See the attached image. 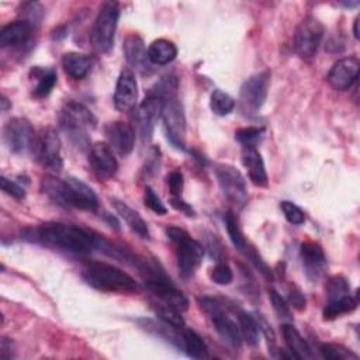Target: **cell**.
Masks as SVG:
<instances>
[{"label":"cell","mask_w":360,"mask_h":360,"mask_svg":"<svg viewBox=\"0 0 360 360\" xmlns=\"http://www.w3.org/2000/svg\"><path fill=\"white\" fill-rule=\"evenodd\" d=\"M270 76V70H263L243 82L239 91V100L243 111L248 114H255L262 108L267 97Z\"/></svg>","instance_id":"obj_9"},{"label":"cell","mask_w":360,"mask_h":360,"mask_svg":"<svg viewBox=\"0 0 360 360\" xmlns=\"http://www.w3.org/2000/svg\"><path fill=\"white\" fill-rule=\"evenodd\" d=\"M359 21H360V17L357 15L353 21V35L356 39H359Z\"/></svg>","instance_id":"obj_48"},{"label":"cell","mask_w":360,"mask_h":360,"mask_svg":"<svg viewBox=\"0 0 360 360\" xmlns=\"http://www.w3.org/2000/svg\"><path fill=\"white\" fill-rule=\"evenodd\" d=\"M156 315L159 316L160 321L166 322L167 325L176 328V329H183L184 328V319L181 316V312L166 305V304H160L155 308Z\"/></svg>","instance_id":"obj_36"},{"label":"cell","mask_w":360,"mask_h":360,"mask_svg":"<svg viewBox=\"0 0 360 360\" xmlns=\"http://www.w3.org/2000/svg\"><path fill=\"white\" fill-rule=\"evenodd\" d=\"M35 239L45 246L73 252L89 253L97 248V236L90 232L66 224L48 222L35 229Z\"/></svg>","instance_id":"obj_1"},{"label":"cell","mask_w":360,"mask_h":360,"mask_svg":"<svg viewBox=\"0 0 360 360\" xmlns=\"http://www.w3.org/2000/svg\"><path fill=\"white\" fill-rule=\"evenodd\" d=\"M89 163L93 172L101 179L112 177L118 170V162L112 153V149L104 142H97L90 148Z\"/></svg>","instance_id":"obj_17"},{"label":"cell","mask_w":360,"mask_h":360,"mask_svg":"<svg viewBox=\"0 0 360 360\" xmlns=\"http://www.w3.org/2000/svg\"><path fill=\"white\" fill-rule=\"evenodd\" d=\"M35 149L38 153V159L41 160L44 167L55 173L62 170L63 160L60 153V139L55 131L48 129L38 141Z\"/></svg>","instance_id":"obj_16"},{"label":"cell","mask_w":360,"mask_h":360,"mask_svg":"<svg viewBox=\"0 0 360 360\" xmlns=\"http://www.w3.org/2000/svg\"><path fill=\"white\" fill-rule=\"evenodd\" d=\"M136 100H138V84H136L135 75L131 69L125 68L121 70L117 79V86L114 93V105L118 111L128 112L135 108Z\"/></svg>","instance_id":"obj_15"},{"label":"cell","mask_w":360,"mask_h":360,"mask_svg":"<svg viewBox=\"0 0 360 360\" xmlns=\"http://www.w3.org/2000/svg\"><path fill=\"white\" fill-rule=\"evenodd\" d=\"M239 319V329L242 339L249 346H256L259 343V336H260V323L248 312L240 311L238 315Z\"/></svg>","instance_id":"obj_32"},{"label":"cell","mask_w":360,"mask_h":360,"mask_svg":"<svg viewBox=\"0 0 360 360\" xmlns=\"http://www.w3.org/2000/svg\"><path fill=\"white\" fill-rule=\"evenodd\" d=\"M183 349L193 359H205L208 357V347L202 338L193 329L183 330Z\"/></svg>","instance_id":"obj_31"},{"label":"cell","mask_w":360,"mask_h":360,"mask_svg":"<svg viewBox=\"0 0 360 360\" xmlns=\"http://www.w3.org/2000/svg\"><path fill=\"white\" fill-rule=\"evenodd\" d=\"M288 302L297 308V309H304L305 308V297L301 294L298 290H291L288 294Z\"/></svg>","instance_id":"obj_45"},{"label":"cell","mask_w":360,"mask_h":360,"mask_svg":"<svg viewBox=\"0 0 360 360\" xmlns=\"http://www.w3.org/2000/svg\"><path fill=\"white\" fill-rule=\"evenodd\" d=\"M210 107L214 114L217 115H228L233 107H235V100L225 91L217 89L212 91L211 98H210Z\"/></svg>","instance_id":"obj_34"},{"label":"cell","mask_w":360,"mask_h":360,"mask_svg":"<svg viewBox=\"0 0 360 360\" xmlns=\"http://www.w3.org/2000/svg\"><path fill=\"white\" fill-rule=\"evenodd\" d=\"M69 198L72 207L84 210V211H94L98 205V200L96 193L90 186L76 177H68L66 180Z\"/></svg>","instance_id":"obj_21"},{"label":"cell","mask_w":360,"mask_h":360,"mask_svg":"<svg viewBox=\"0 0 360 360\" xmlns=\"http://www.w3.org/2000/svg\"><path fill=\"white\" fill-rule=\"evenodd\" d=\"M215 174L224 197L235 207H243L248 201L246 180L242 173L231 165H218Z\"/></svg>","instance_id":"obj_6"},{"label":"cell","mask_w":360,"mask_h":360,"mask_svg":"<svg viewBox=\"0 0 360 360\" xmlns=\"http://www.w3.org/2000/svg\"><path fill=\"white\" fill-rule=\"evenodd\" d=\"M162 111H163V100L149 94L142 104L136 108L135 111V120L138 124V131L142 138V141H149L152 138L153 129L162 118Z\"/></svg>","instance_id":"obj_13"},{"label":"cell","mask_w":360,"mask_h":360,"mask_svg":"<svg viewBox=\"0 0 360 360\" xmlns=\"http://www.w3.org/2000/svg\"><path fill=\"white\" fill-rule=\"evenodd\" d=\"M118 17L120 6L115 1H108L100 8L90 32V42L98 53H105L112 48Z\"/></svg>","instance_id":"obj_5"},{"label":"cell","mask_w":360,"mask_h":360,"mask_svg":"<svg viewBox=\"0 0 360 360\" xmlns=\"http://www.w3.org/2000/svg\"><path fill=\"white\" fill-rule=\"evenodd\" d=\"M284 342L288 346L290 352L292 353L294 357L297 359H312V352L308 346V343L304 340L301 333L292 326V325H283L281 328Z\"/></svg>","instance_id":"obj_29"},{"label":"cell","mask_w":360,"mask_h":360,"mask_svg":"<svg viewBox=\"0 0 360 360\" xmlns=\"http://www.w3.org/2000/svg\"><path fill=\"white\" fill-rule=\"evenodd\" d=\"M319 353L326 360H357V354L347 347L336 343H323L319 346Z\"/></svg>","instance_id":"obj_35"},{"label":"cell","mask_w":360,"mask_h":360,"mask_svg":"<svg viewBox=\"0 0 360 360\" xmlns=\"http://www.w3.org/2000/svg\"><path fill=\"white\" fill-rule=\"evenodd\" d=\"M356 307H357V298L352 297L350 294H346L333 300H328L322 315L325 321H332L338 316H342L343 314L352 312Z\"/></svg>","instance_id":"obj_30"},{"label":"cell","mask_w":360,"mask_h":360,"mask_svg":"<svg viewBox=\"0 0 360 360\" xmlns=\"http://www.w3.org/2000/svg\"><path fill=\"white\" fill-rule=\"evenodd\" d=\"M326 292H328V300H333V298L346 295V294H349V284L343 277L333 276L328 281Z\"/></svg>","instance_id":"obj_40"},{"label":"cell","mask_w":360,"mask_h":360,"mask_svg":"<svg viewBox=\"0 0 360 360\" xmlns=\"http://www.w3.org/2000/svg\"><path fill=\"white\" fill-rule=\"evenodd\" d=\"M124 55L127 62L138 69V70H145L148 69V52L145 48V44L142 41L141 37H138L136 34H132L129 37H127V39L124 41Z\"/></svg>","instance_id":"obj_24"},{"label":"cell","mask_w":360,"mask_h":360,"mask_svg":"<svg viewBox=\"0 0 360 360\" xmlns=\"http://www.w3.org/2000/svg\"><path fill=\"white\" fill-rule=\"evenodd\" d=\"M167 183H169V190L172 197H181V191H183V174L177 170L172 172L167 177Z\"/></svg>","instance_id":"obj_44"},{"label":"cell","mask_w":360,"mask_h":360,"mask_svg":"<svg viewBox=\"0 0 360 360\" xmlns=\"http://www.w3.org/2000/svg\"><path fill=\"white\" fill-rule=\"evenodd\" d=\"M225 225H226V231H228V235H229V239L232 242V245L242 253L245 255L252 263L253 266L266 277V278H270L271 280V271L269 269V266L264 263V260L262 259V256L256 252V249L246 240V238L243 236L239 225H238V221L236 218L233 217L232 212H228L225 215Z\"/></svg>","instance_id":"obj_11"},{"label":"cell","mask_w":360,"mask_h":360,"mask_svg":"<svg viewBox=\"0 0 360 360\" xmlns=\"http://www.w3.org/2000/svg\"><path fill=\"white\" fill-rule=\"evenodd\" d=\"M162 121L166 129L167 139L177 149L186 146V115L181 103L177 97L163 100Z\"/></svg>","instance_id":"obj_8"},{"label":"cell","mask_w":360,"mask_h":360,"mask_svg":"<svg viewBox=\"0 0 360 360\" xmlns=\"http://www.w3.org/2000/svg\"><path fill=\"white\" fill-rule=\"evenodd\" d=\"M143 202L149 210H152L158 215H165L167 212V208L165 207V204L162 202V200L159 198V195L155 193V190L152 187L145 188Z\"/></svg>","instance_id":"obj_41"},{"label":"cell","mask_w":360,"mask_h":360,"mask_svg":"<svg viewBox=\"0 0 360 360\" xmlns=\"http://www.w3.org/2000/svg\"><path fill=\"white\" fill-rule=\"evenodd\" d=\"M170 202H172V205H173L176 210L184 212L186 215H194L193 208H191L181 197H172V201H170Z\"/></svg>","instance_id":"obj_47"},{"label":"cell","mask_w":360,"mask_h":360,"mask_svg":"<svg viewBox=\"0 0 360 360\" xmlns=\"http://www.w3.org/2000/svg\"><path fill=\"white\" fill-rule=\"evenodd\" d=\"M41 190L44 191V194L48 195V198L58 204L59 207L63 208H70V198H69V191H68V186L65 180L52 177V176H46L41 180Z\"/></svg>","instance_id":"obj_27"},{"label":"cell","mask_w":360,"mask_h":360,"mask_svg":"<svg viewBox=\"0 0 360 360\" xmlns=\"http://www.w3.org/2000/svg\"><path fill=\"white\" fill-rule=\"evenodd\" d=\"M7 101H8V100L3 96V97H1V110H3V111H6L7 107H8V103H7Z\"/></svg>","instance_id":"obj_49"},{"label":"cell","mask_w":360,"mask_h":360,"mask_svg":"<svg viewBox=\"0 0 360 360\" xmlns=\"http://www.w3.org/2000/svg\"><path fill=\"white\" fill-rule=\"evenodd\" d=\"M242 163L248 170V176L255 186H267V173L263 158L255 146H245L242 149Z\"/></svg>","instance_id":"obj_22"},{"label":"cell","mask_w":360,"mask_h":360,"mask_svg":"<svg viewBox=\"0 0 360 360\" xmlns=\"http://www.w3.org/2000/svg\"><path fill=\"white\" fill-rule=\"evenodd\" d=\"M146 288L158 297L163 304L183 312L188 308V300L187 297L177 290L173 284H170L167 280L162 278H152L146 281Z\"/></svg>","instance_id":"obj_20"},{"label":"cell","mask_w":360,"mask_h":360,"mask_svg":"<svg viewBox=\"0 0 360 360\" xmlns=\"http://www.w3.org/2000/svg\"><path fill=\"white\" fill-rule=\"evenodd\" d=\"M166 235H167L169 239H170L172 242H174V243H177V242L183 240L184 238L190 236L184 229L177 228V226H169V228H166Z\"/></svg>","instance_id":"obj_46"},{"label":"cell","mask_w":360,"mask_h":360,"mask_svg":"<svg viewBox=\"0 0 360 360\" xmlns=\"http://www.w3.org/2000/svg\"><path fill=\"white\" fill-rule=\"evenodd\" d=\"M300 256L307 277L312 281L319 280L326 270V256L323 249L315 242H304L300 246Z\"/></svg>","instance_id":"obj_19"},{"label":"cell","mask_w":360,"mask_h":360,"mask_svg":"<svg viewBox=\"0 0 360 360\" xmlns=\"http://www.w3.org/2000/svg\"><path fill=\"white\" fill-rule=\"evenodd\" d=\"M201 308L210 316L218 336L232 350H239L242 346V335L236 322L224 311L222 304L212 297H200Z\"/></svg>","instance_id":"obj_4"},{"label":"cell","mask_w":360,"mask_h":360,"mask_svg":"<svg viewBox=\"0 0 360 360\" xmlns=\"http://www.w3.org/2000/svg\"><path fill=\"white\" fill-rule=\"evenodd\" d=\"M360 62L356 56L339 59L328 73L329 84L339 91L349 90L359 77Z\"/></svg>","instance_id":"obj_14"},{"label":"cell","mask_w":360,"mask_h":360,"mask_svg":"<svg viewBox=\"0 0 360 360\" xmlns=\"http://www.w3.org/2000/svg\"><path fill=\"white\" fill-rule=\"evenodd\" d=\"M148 59L155 65H167L177 56L176 45L169 39H155L146 49Z\"/></svg>","instance_id":"obj_28"},{"label":"cell","mask_w":360,"mask_h":360,"mask_svg":"<svg viewBox=\"0 0 360 360\" xmlns=\"http://www.w3.org/2000/svg\"><path fill=\"white\" fill-rule=\"evenodd\" d=\"M37 76V86L34 87V96L35 97H46L55 83H56V73L53 69H37L34 72Z\"/></svg>","instance_id":"obj_33"},{"label":"cell","mask_w":360,"mask_h":360,"mask_svg":"<svg viewBox=\"0 0 360 360\" xmlns=\"http://www.w3.org/2000/svg\"><path fill=\"white\" fill-rule=\"evenodd\" d=\"M31 31H32V24L28 22L27 20H18V21L10 22L0 31V45L3 48L22 45L31 37Z\"/></svg>","instance_id":"obj_23"},{"label":"cell","mask_w":360,"mask_h":360,"mask_svg":"<svg viewBox=\"0 0 360 360\" xmlns=\"http://www.w3.org/2000/svg\"><path fill=\"white\" fill-rule=\"evenodd\" d=\"M210 278L215 284L226 285L233 280V273H232V269L225 262H219L210 270Z\"/></svg>","instance_id":"obj_39"},{"label":"cell","mask_w":360,"mask_h":360,"mask_svg":"<svg viewBox=\"0 0 360 360\" xmlns=\"http://www.w3.org/2000/svg\"><path fill=\"white\" fill-rule=\"evenodd\" d=\"M3 139L8 149L14 153H24L27 150L35 149L38 145L32 125L28 120L21 117L11 118L4 125Z\"/></svg>","instance_id":"obj_10"},{"label":"cell","mask_w":360,"mask_h":360,"mask_svg":"<svg viewBox=\"0 0 360 360\" xmlns=\"http://www.w3.org/2000/svg\"><path fill=\"white\" fill-rule=\"evenodd\" d=\"M62 129L68 134L70 141L80 148L89 145V131L96 128L97 120L94 114L80 103L69 101L65 104L59 115Z\"/></svg>","instance_id":"obj_3"},{"label":"cell","mask_w":360,"mask_h":360,"mask_svg":"<svg viewBox=\"0 0 360 360\" xmlns=\"http://www.w3.org/2000/svg\"><path fill=\"white\" fill-rule=\"evenodd\" d=\"M105 136L111 149L125 156L129 155L135 145V131L124 121H114L105 125Z\"/></svg>","instance_id":"obj_18"},{"label":"cell","mask_w":360,"mask_h":360,"mask_svg":"<svg viewBox=\"0 0 360 360\" xmlns=\"http://www.w3.org/2000/svg\"><path fill=\"white\" fill-rule=\"evenodd\" d=\"M176 259L177 269L183 278H190L194 276L197 269L200 267L204 256V248L197 240L190 236L176 243Z\"/></svg>","instance_id":"obj_12"},{"label":"cell","mask_w":360,"mask_h":360,"mask_svg":"<svg viewBox=\"0 0 360 360\" xmlns=\"http://www.w3.org/2000/svg\"><path fill=\"white\" fill-rule=\"evenodd\" d=\"M83 280L93 288L108 292H132L136 281L124 270L103 262H90L82 271Z\"/></svg>","instance_id":"obj_2"},{"label":"cell","mask_w":360,"mask_h":360,"mask_svg":"<svg viewBox=\"0 0 360 360\" xmlns=\"http://www.w3.org/2000/svg\"><path fill=\"white\" fill-rule=\"evenodd\" d=\"M264 134V128L262 127H248V128H240L235 132V139L245 148V146H255L257 142L262 141Z\"/></svg>","instance_id":"obj_37"},{"label":"cell","mask_w":360,"mask_h":360,"mask_svg":"<svg viewBox=\"0 0 360 360\" xmlns=\"http://www.w3.org/2000/svg\"><path fill=\"white\" fill-rule=\"evenodd\" d=\"M280 208L285 217V219L291 224V225H302L305 221V214L304 211L294 202L291 201H281L280 202Z\"/></svg>","instance_id":"obj_38"},{"label":"cell","mask_w":360,"mask_h":360,"mask_svg":"<svg viewBox=\"0 0 360 360\" xmlns=\"http://www.w3.org/2000/svg\"><path fill=\"white\" fill-rule=\"evenodd\" d=\"M269 298L270 302L273 305V309L276 311V314L281 318H291V312H290V307L287 304V301L278 294V291H276L274 288H269Z\"/></svg>","instance_id":"obj_42"},{"label":"cell","mask_w":360,"mask_h":360,"mask_svg":"<svg viewBox=\"0 0 360 360\" xmlns=\"http://www.w3.org/2000/svg\"><path fill=\"white\" fill-rule=\"evenodd\" d=\"M93 66V59L89 55L79 52L65 53L62 58V68L68 76L72 79H83L86 77Z\"/></svg>","instance_id":"obj_25"},{"label":"cell","mask_w":360,"mask_h":360,"mask_svg":"<svg viewBox=\"0 0 360 360\" xmlns=\"http://www.w3.org/2000/svg\"><path fill=\"white\" fill-rule=\"evenodd\" d=\"M323 32L325 28L322 22L315 17H305L300 22L294 35V48L300 58L311 59L315 56L323 38Z\"/></svg>","instance_id":"obj_7"},{"label":"cell","mask_w":360,"mask_h":360,"mask_svg":"<svg viewBox=\"0 0 360 360\" xmlns=\"http://www.w3.org/2000/svg\"><path fill=\"white\" fill-rule=\"evenodd\" d=\"M0 186L4 193H7L8 195H11L17 200H22L25 197V190L21 186H18L15 181H13L4 176H1V179H0Z\"/></svg>","instance_id":"obj_43"},{"label":"cell","mask_w":360,"mask_h":360,"mask_svg":"<svg viewBox=\"0 0 360 360\" xmlns=\"http://www.w3.org/2000/svg\"><path fill=\"white\" fill-rule=\"evenodd\" d=\"M112 205L115 208V211L118 212V215L125 221V224L128 225V228L135 232L138 236L141 238H149V229H148V225L146 222L143 221V218L134 210L131 208L127 202L121 201V200H117V198H112Z\"/></svg>","instance_id":"obj_26"}]
</instances>
